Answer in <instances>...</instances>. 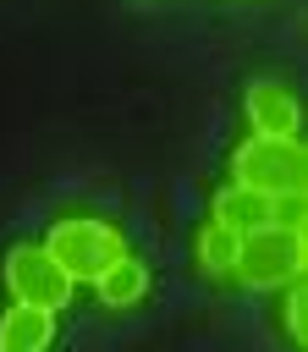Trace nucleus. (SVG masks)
<instances>
[{"label": "nucleus", "mask_w": 308, "mask_h": 352, "mask_svg": "<svg viewBox=\"0 0 308 352\" xmlns=\"http://www.w3.org/2000/svg\"><path fill=\"white\" fill-rule=\"evenodd\" d=\"M214 220L231 226V231H253V226H270V198L253 192V187H220L214 192Z\"/></svg>", "instance_id": "obj_8"}, {"label": "nucleus", "mask_w": 308, "mask_h": 352, "mask_svg": "<svg viewBox=\"0 0 308 352\" xmlns=\"http://www.w3.org/2000/svg\"><path fill=\"white\" fill-rule=\"evenodd\" d=\"M94 292H99V302H104V308H132V302L148 292V270H143V258L121 253V258L94 280Z\"/></svg>", "instance_id": "obj_7"}, {"label": "nucleus", "mask_w": 308, "mask_h": 352, "mask_svg": "<svg viewBox=\"0 0 308 352\" xmlns=\"http://www.w3.org/2000/svg\"><path fill=\"white\" fill-rule=\"evenodd\" d=\"M44 253L72 275V280H99L126 248H121V236L104 226V220H88V214H66V220H55L50 226V242H44Z\"/></svg>", "instance_id": "obj_3"}, {"label": "nucleus", "mask_w": 308, "mask_h": 352, "mask_svg": "<svg viewBox=\"0 0 308 352\" xmlns=\"http://www.w3.org/2000/svg\"><path fill=\"white\" fill-rule=\"evenodd\" d=\"M302 253H308V242H302L297 226H253V231H242V242H236L231 275H236L242 286H253V292L292 286V280L302 275Z\"/></svg>", "instance_id": "obj_1"}, {"label": "nucleus", "mask_w": 308, "mask_h": 352, "mask_svg": "<svg viewBox=\"0 0 308 352\" xmlns=\"http://www.w3.org/2000/svg\"><path fill=\"white\" fill-rule=\"evenodd\" d=\"M248 121L258 138H297V126H302L297 94L286 82H253L248 88Z\"/></svg>", "instance_id": "obj_5"}, {"label": "nucleus", "mask_w": 308, "mask_h": 352, "mask_svg": "<svg viewBox=\"0 0 308 352\" xmlns=\"http://www.w3.org/2000/svg\"><path fill=\"white\" fill-rule=\"evenodd\" d=\"M231 176L236 187H253L264 198H280V192H302L308 182V154L297 138H248L236 154H231Z\"/></svg>", "instance_id": "obj_2"}, {"label": "nucleus", "mask_w": 308, "mask_h": 352, "mask_svg": "<svg viewBox=\"0 0 308 352\" xmlns=\"http://www.w3.org/2000/svg\"><path fill=\"white\" fill-rule=\"evenodd\" d=\"M6 286H11L16 302L44 308V314L66 308V297H72V275H66L44 248H33V242H22V248L6 253Z\"/></svg>", "instance_id": "obj_4"}, {"label": "nucleus", "mask_w": 308, "mask_h": 352, "mask_svg": "<svg viewBox=\"0 0 308 352\" xmlns=\"http://www.w3.org/2000/svg\"><path fill=\"white\" fill-rule=\"evenodd\" d=\"M236 242H242V231L209 220V226L198 231V264H204L209 275H231V264H236Z\"/></svg>", "instance_id": "obj_9"}, {"label": "nucleus", "mask_w": 308, "mask_h": 352, "mask_svg": "<svg viewBox=\"0 0 308 352\" xmlns=\"http://www.w3.org/2000/svg\"><path fill=\"white\" fill-rule=\"evenodd\" d=\"M302 286H292V297H286V330H292V341H302L308 336V319H302Z\"/></svg>", "instance_id": "obj_10"}, {"label": "nucleus", "mask_w": 308, "mask_h": 352, "mask_svg": "<svg viewBox=\"0 0 308 352\" xmlns=\"http://www.w3.org/2000/svg\"><path fill=\"white\" fill-rule=\"evenodd\" d=\"M50 336H55V314L44 308H6L0 314V352H50Z\"/></svg>", "instance_id": "obj_6"}]
</instances>
